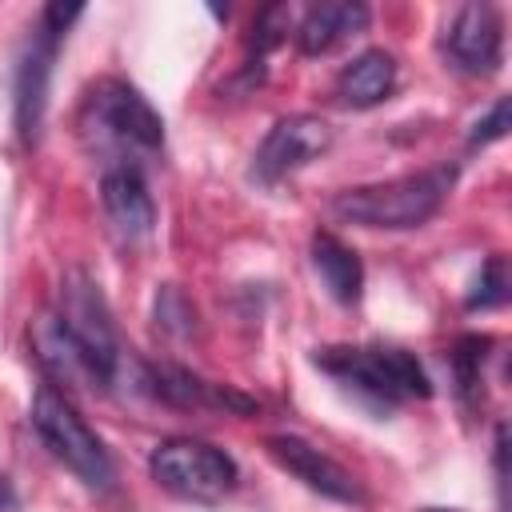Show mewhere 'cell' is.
<instances>
[{"label":"cell","mask_w":512,"mask_h":512,"mask_svg":"<svg viewBox=\"0 0 512 512\" xmlns=\"http://www.w3.org/2000/svg\"><path fill=\"white\" fill-rule=\"evenodd\" d=\"M100 200L112 220V228L128 240H140L156 224V204L144 184V172L136 164H108L100 176Z\"/></svg>","instance_id":"cell-10"},{"label":"cell","mask_w":512,"mask_h":512,"mask_svg":"<svg viewBox=\"0 0 512 512\" xmlns=\"http://www.w3.org/2000/svg\"><path fill=\"white\" fill-rule=\"evenodd\" d=\"M452 184H456V168L436 164V168H420L396 180L344 188L332 196V212L360 228H388V232L420 228L444 208Z\"/></svg>","instance_id":"cell-1"},{"label":"cell","mask_w":512,"mask_h":512,"mask_svg":"<svg viewBox=\"0 0 512 512\" xmlns=\"http://www.w3.org/2000/svg\"><path fill=\"white\" fill-rule=\"evenodd\" d=\"M504 300H508V264H504V256H492L472 284L468 308H500Z\"/></svg>","instance_id":"cell-15"},{"label":"cell","mask_w":512,"mask_h":512,"mask_svg":"<svg viewBox=\"0 0 512 512\" xmlns=\"http://www.w3.org/2000/svg\"><path fill=\"white\" fill-rule=\"evenodd\" d=\"M312 268L320 276V284L328 288V296L336 304H356L360 292H364V268H360V256L336 240L332 232H316L312 236Z\"/></svg>","instance_id":"cell-14"},{"label":"cell","mask_w":512,"mask_h":512,"mask_svg":"<svg viewBox=\"0 0 512 512\" xmlns=\"http://www.w3.org/2000/svg\"><path fill=\"white\" fill-rule=\"evenodd\" d=\"M36 436L44 440V448L92 492H108L116 484V464L104 448V440L88 428V420L76 412V404L56 392L52 384H40L32 396V412H28Z\"/></svg>","instance_id":"cell-2"},{"label":"cell","mask_w":512,"mask_h":512,"mask_svg":"<svg viewBox=\"0 0 512 512\" xmlns=\"http://www.w3.org/2000/svg\"><path fill=\"white\" fill-rule=\"evenodd\" d=\"M148 468L160 488L192 504H220L236 488V476H240L236 460L224 448L208 440H192V436L160 440L148 456Z\"/></svg>","instance_id":"cell-5"},{"label":"cell","mask_w":512,"mask_h":512,"mask_svg":"<svg viewBox=\"0 0 512 512\" xmlns=\"http://www.w3.org/2000/svg\"><path fill=\"white\" fill-rule=\"evenodd\" d=\"M316 364L328 376H336L340 384H348L380 404L432 396L428 372L404 348H324V352H316Z\"/></svg>","instance_id":"cell-4"},{"label":"cell","mask_w":512,"mask_h":512,"mask_svg":"<svg viewBox=\"0 0 512 512\" xmlns=\"http://www.w3.org/2000/svg\"><path fill=\"white\" fill-rule=\"evenodd\" d=\"M508 116H512V104L500 96V100L488 108V116H480V120L472 124L468 140H472V144H492V140H500V136L508 132Z\"/></svg>","instance_id":"cell-17"},{"label":"cell","mask_w":512,"mask_h":512,"mask_svg":"<svg viewBox=\"0 0 512 512\" xmlns=\"http://www.w3.org/2000/svg\"><path fill=\"white\" fill-rule=\"evenodd\" d=\"M444 48L460 72L488 76L504 60V20L492 4H464L444 36Z\"/></svg>","instance_id":"cell-9"},{"label":"cell","mask_w":512,"mask_h":512,"mask_svg":"<svg viewBox=\"0 0 512 512\" xmlns=\"http://www.w3.org/2000/svg\"><path fill=\"white\" fill-rule=\"evenodd\" d=\"M488 340H480V336H464L460 340V348H456V376H460V388H472L476 384V372H480V360H484V348Z\"/></svg>","instance_id":"cell-18"},{"label":"cell","mask_w":512,"mask_h":512,"mask_svg":"<svg viewBox=\"0 0 512 512\" xmlns=\"http://www.w3.org/2000/svg\"><path fill=\"white\" fill-rule=\"evenodd\" d=\"M332 148V128L328 120L312 116V112H296V116H284L268 128L264 144L256 148L252 156V176L260 184H276L284 180L288 172L320 160L324 152Z\"/></svg>","instance_id":"cell-7"},{"label":"cell","mask_w":512,"mask_h":512,"mask_svg":"<svg viewBox=\"0 0 512 512\" xmlns=\"http://www.w3.org/2000/svg\"><path fill=\"white\" fill-rule=\"evenodd\" d=\"M60 332L68 336L76 360L88 372V384L112 388L120 372V336L108 312V300L100 284L84 272H68L60 284V312H56Z\"/></svg>","instance_id":"cell-3"},{"label":"cell","mask_w":512,"mask_h":512,"mask_svg":"<svg viewBox=\"0 0 512 512\" xmlns=\"http://www.w3.org/2000/svg\"><path fill=\"white\" fill-rule=\"evenodd\" d=\"M80 12H84L80 4H60V0H56V4H48V8L40 12V28H44V32H52V36H64V32H68V24H72V20H80Z\"/></svg>","instance_id":"cell-19"},{"label":"cell","mask_w":512,"mask_h":512,"mask_svg":"<svg viewBox=\"0 0 512 512\" xmlns=\"http://www.w3.org/2000/svg\"><path fill=\"white\" fill-rule=\"evenodd\" d=\"M56 44H60V36L40 28L32 36L28 52L20 56V68H16V132H20L24 144H32L40 136V120H44V108H48V76H52Z\"/></svg>","instance_id":"cell-11"},{"label":"cell","mask_w":512,"mask_h":512,"mask_svg":"<svg viewBox=\"0 0 512 512\" xmlns=\"http://www.w3.org/2000/svg\"><path fill=\"white\" fill-rule=\"evenodd\" d=\"M4 508H12V488H8V480L0 476V512H4Z\"/></svg>","instance_id":"cell-20"},{"label":"cell","mask_w":512,"mask_h":512,"mask_svg":"<svg viewBox=\"0 0 512 512\" xmlns=\"http://www.w3.org/2000/svg\"><path fill=\"white\" fill-rule=\"evenodd\" d=\"M84 132L96 136V148L116 152H156L164 144L160 112L124 80H100L84 104Z\"/></svg>","instance_id":"cell-6"},{"label":"cell","mask_w":512,"mask_h":512,"mask_svg":"<svg viewBox=\"0 0 512 512\" xmlns=\"http://www.w3.org/2000/svg\"><path fill=\"white\" fill-rule=\"evenodd\" d=\"M156 328L172 332V336H192L196 328V308L176 292V288H160L156 292Z\"/></svg>","instance_id":"cell-16"},{"label":"cell","mask_w":512,"mask_h":512,"mask_svg":"<svg viewBox=\"0 0 512 512\" xmlns=\"http://www.w3.org/2000/svg\"><path fill=\"white\" fill-rule=\"evenodd\" d=\"M396 88V60L384 48H368L360 52L352 64H344V72L336 76V96L348 108H376L380 100H388Z\"/></svg>","instance_id":"cell-13"},{"label":"cell","mask_w":512,"mask_h":512,"mask_svg":"<svg viewBox=\"0 0 512 512\" xmlns=\"http://www.w3.org/2000/svg\"><path fill=\"white\" fill-rule=\"evenodd\" d=\"M372 12L356 0H324V4H312L296 28V40H300V52L304 56H320V52H332L336 44L360 36L368 28Z\"/></svg>","instance_id":"cell-12"},{"label":"cell","mask_w":512,"mask_h":512,"mask_svg":"<svg viewBox=\"0 0 512 512\" xmlns=\"http://www.w3.org/2000/svg\"><path fill=\"white\" fill-rule=\"evenodd\" d=\"M264 448H268V456H272L284 472H292L296 480H304L312 492H320V496H328V500H340V504H360V500H364L356 476H352L344 464H336L328 452H320L316 444H308L304 436L280 432V436H268Z\"/></svg>","instance_id":"cell-8"}]
</instances>
